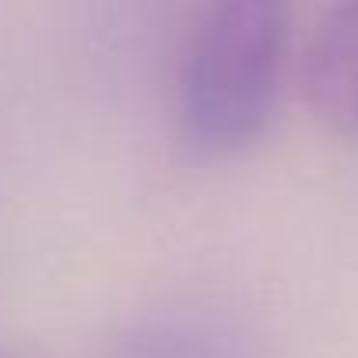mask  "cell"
I'll return each mask as SVG.
<instances>
[{
    "label": "cell",
    "instance_id": "2",
    "mask_svg": "<svg viewBox=\"0 0 358 358\" xmlns=\"http://www.w3.org/2000/svg\"><path fill=\"white\" fill-rule=\"evenodd\" d=\"M299 81L330 130L358 137V0L334 4L313 22L299 53Z\"/></svg>",
    "mask_w": 358,
    "mask_h": 358
},
{
    "label": "cell",
    "instance_id": "3",
    "mask_svg": "<svg viewBox=\"0 0 358 358\" xmlns=\"http://www.w3.org/2000/svg\"><path fill=\"white\" fill-rule=\"evenodd\" d=\"M113 358H236L229 341L197 320H148L130 327Z\"/></svg>",
    "mask_w": 358,
    "mask_h": 358
},
{
    "label": "cell",
    "instance_id": "4",
    "mask_svg": "<svg viewBox=\"0 0 358 358\" xmlns=\"http://www.w3.org/2000/svg\"><path fill=\"white\" fill-rule=\"evenodd\" d=\"M0 358H15V355H8V351H0Z\"/></svg>",
    "mask_w": 358,
    "mask_h": 358
},
{
    "label": "cell",
    "instance_id": "1",
    "mask_svg": "<svg viewBox=\"0 0 358 358\" xmlns=\"http://www.w3.org/2000/svg\"><path fill=\"white\" fill-rule=\"evenodd\" d=\"M288 11L218 0L187 29L176 64V123L197 155H236L274 120L288 74Z\"/></svg>",
    "mask_w": 358,
    "mask_h": 358
}]
</instances>
